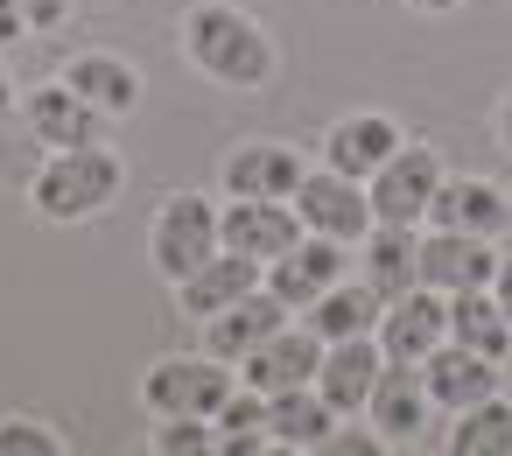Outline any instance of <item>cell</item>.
Segmentation results:
<instances>
[{
  "label": "cell",
  "instance_id": "obj_1",
  "mask_svg": "<svg viewBox=\"0 0 512 456\" xmlns=\"http://www.w3.org/2000/svg\"><path fill=\"white\" fill-rule=\"evenodd\" d=\"M183 57L232 92H260L274 78V43L246 8H225V0H204V8L183 15Z\"/></svg>",
  "mask_w": 512,
  "mask_h": 456
},
{
  "label": "cell",
  "instance_id": "obj_2",
  "mask_svg": "<svg viewBox=\"0 0 512 456\" xmlns=\"http://www.w3.org/2000/svg\"><path fill=\"white\" fill-rule=\"evenodd\" d=\"M29 197H36V211H43L50 225L99 218V211L120 197V155H106L99 141H85V148H57V155L36 169Z\"/></svg>",
  "mask_w": 512,
  "mask_h": 456
},
{
  "label": "cell",
  "instance_id": "obj_3",
  "mask_svg": "<svg viewBox=\"0 0 512 456\" xmlns=\"http://www.w3.org/2000/svg\"><path fill=\"white\" fill-rule=\"evenodd\" d=\"M211 253H225L211 197H197V190H176V197H162V211H155V232H148V260H155L169 281H190V274H197Z\"/></svg>",
  "mask_w": 512,
  "mask_h": 456
},
{
  "label": "cell",
  "instance_id": "obj_4",
  "mask_svg": "<svg viewBox=\"0 0 512 456\" xmlns=\"http://www.w3.org/2000/svg\"><path fill=\"white\" fill-rule=\"evenodd\" d=\"M232 372H225V358H162V365H148V379H141V400H148V414L162 421V414H218L225 400H232Z\"/></svg>",
  "mask_w": 512,
  "mask_h": 456
},
{
  "label": "cell",
  "instance_id": "obj_5",
  "mask_svg": "<svg viewBox=\"0 0 512 456\" xmlns=\"http://www.w3.org/2000/svg\"><path fill=\"white\" fill-rule=\"evenodd\" d=\"M288 204L302 211V232H323V239H344V246H358V239L379 225V218H372L365 183H358V176H337L330 162H323L316 176H302Z\"/></svg>",
  "mask_w": 512,
  "mask_h": 456
},
{
  "label": "cell",
  "instance_id": "obj_6",
  "mask_svg": "<svg viewBox=\"0 0 512 456\" xmlns=\"http://www.w3.org/2000/svg\"><path fill=\"white\" fill-rule=\"evenodd\" d=\"M435 190H442V162H435V148H421V141H407V148L365 183L379 225H421L428 204H435Z\"/></svg>",
  "mask_w": 512,
  "mask_h": 456
},
{
  "label": "cell",
  "instance_id": "obj_7",
  "mask_svg": "<svg viewBox=\"0 0 512 456\" xmlns=\"http://www.w3.org/2000/svg\"><path fill=\"white\" fill-rule=\"evenodd\" d=\"M218 239H225V253H246L260 267H274L302 239V211L288 197H232L218 211Z\"/></svg>",
  "mask_w": 512,
  "mask_h": 456
},
{
  "label": "cell",
  "instance_id": "obj_8",
  "mask_svg": "<svg viewBox=\"0 0 512 456\" xmlns=\"http://www.w3.org/2000/svg\"><path fill=\"white\" fill-rule=\"evenodd\" d=\"M435 344H449V295L421 281V288H407V295L386 302V316H379V351H386L393 365H421Z\"/></svg>",
  "mask_w": 512,
  "mask_h": 456
},
{
  "label": "cell",
  "instance_id": "obj_9",
  "mask_svg": "<svg viewBox=\"0 0 512 456\" xmlns=\"http://www.w3.org/2000/svg\"><path fill=\"white\" fill-rule=\"evenodd\" d=\"M344 274H351V246H344V239H323V232H302V239L267 267V288H274L288 309H309V302L330 295Z\"/></svg>",
  "mask_w": 512,
  "mask_h": 456
},
{
  "label": "cell",
  "instance_id": "obj_10",
  "mask_svg": "<svg viewBox=\"0 0 512 456\" xmlns=\"http://www.w3.org/2000/svg\"><path fill=\"white\" fill-rule=\"evenodd\" d=\"M428 414H435V400H428L421 365H393V358H386V372H379V386H372V400H365L372 435H379L386 449H400V442H414V435L428 428Z\"/></svg>",
  "mask_w": 512,
  "mask_h": 456
},
{
  "label": "cell",
  "instance_id": "obj_11",
  "mask_svg": "<svg viewBox=\"0 0 512 456\" xmlns=\"http://www.w3.org/2000/svg\"><path fill=\"white\" fill-rule=\"evenodd\" d=\"M428 225L442 232H470V239H505L512 232V197L484 176H442L435 204H428Z\"/></svg>",
  "mask_w": 512,
  "mask_h": 456
},
{
  "label": "cell",
  "instance_id": "obj_12",
  "mask_svg": "<svg viewBox=\"0 0 512 456\" xmlns=\"http://www.w3.org/2000/svg\"><path fill=\"white\" fill-rule=\"evenodd\" d=\"M421 281L442 288V295H463V288H491L498 281V239H470V232H428L421 239Z\"/></svg>",
  "mask_w": 512,
  "mask_h": 456
},
{
  "label": "cell",
  "instance_id": "obj_13",
  "mask_svg": "<svg viewBox=\"0 0 512 456\" xmlns=\"http://www.w3.org/2000/svg\"><path fill=\"white\" fill-rule=\"evenodd\" d=\"M288 323H295V309H288L274 288H253V295H239L225 316L204 323V351L225 358V365H239L246 351H260V344H267L274 330H288Z\"/></svg>",
  "mask_w": 512,
  "mask_h": 456
},
{
  "label": "cell",
  "instance_id": "obj_14",
  "mask_svg": "<svg viewBox=\"0 0 512 456\" xmlns=\"http://www.w3.org/2000/svg\"><path fill=\"white\" fill-rule=\"evenodd\" d=\"M316 365H323V337L309 323H288L260 351L239 358V379L260 386V393H288V386H316Z\"/></svg>",
  "mask_w": 512,
  "mask_h": 456
},
{
  "label": "cell",
  "instance_id": "obj_15",
  "mask_svg": "<svg viewBox=\"0 0 512 456\" xmlns=\"http://www.w3.org/2000/svg\"><path fill=\"white\" fill-rule=\"evenodd\" d=\"M421 379H428V400L442 414H463V407H477V400L498 393V358H484V351H470V344L449 337V344H435L421 358Z\"/></svg>",
  "mask_w": 512,
  "mask_h": 456
},
{
  "label": "cell",
  "instance_id": "obj_16",
  "mask_svg": "<svg viewBox=\"0 0 512 456\" xmlns=\"http://www.w3.org/2000/svg\"><path fill=\"white\" fill-rule=\"evenodd\" d=\"M22 120H29V134L43 141V148H85V141H99V127H106V113L78 92V85H36L29 99H22Z\"/></svg>",
  "mask_w": 512,
  "mask_h": 456
},
{
  "label": "cell",
  "instance_id": "obj_17",
  "mask_svg": "<svg viewBox=\"0 0 512 456\" xmlns=\"http://www.w3.org/2000/svg\"><path fill=\"white\" fill-rule=\"evenodd\" d=\"M407 148V134L386 120V113H351V120H337L330 127V141H323V162L337 169V176H358V183H372L393 155Z\"/></svg>",
  "mask_w": 512,
  "mask_h": 456
},
{
  "label": "cell",
  "instance_id": "obj_18",
  "mask_svg": "<svg viewBox=\"0 0 512 456\" xmlns=\"http://www.w3.org/2000/svg\"><path fill=\"white\" fill-rule=\"evenodd\" d=\"M302 176H309V169H302V155H295L288 141H246V148H232L225 169H218L225 197H295Z\"/></svg>",
  "mask_w": 512,
  "mask_h": 456
},
{
  "label": "cell",
  "instance_id": "obj_19",
  "mask_svg": "<svg viewBox=\"0 0 512 456\" xmlns=\"http://www.w3.org/2000/svg\"><path fill=\"white\" fill-rule=\"evenodd\" d=\"M358 281H365L379 302L421 288V239H414V225H372V232L358 239Z\"/></svg>",
  "mask_w": 512,
  "mask_h": 456
},
{
  "label": "cell",
  "instance_id": "obj_20",
  "mask_svg": "<svg viewBox=\"0 0 512 456\" xmlns=\"http://www.w3.org/2000/svg\"><path fill=\"white\" fill-rule=\"evenodd\" d=\"M379 372H386V351H379V337H344V344H323L316 393H323L337 414H358V407L372 400Z\"/></svg>",
  "mask_w": 512,
  "mask_h": 456
},
{
  "label": "cell",
  "instance_id": "obj_21",
  "mask_svg": "<svg viewBox=\"0 0 512 456\" xmlns=\"http://www.w3.org/2000/svg\"><path fill=\"white\" fill-rule=\"evenodd\" d=\"M260 260H246V253H211L190 281H176V302H183V316H197V323H211V316H225L239 295H253L260 288Z\"/></svg>",
  "mask_w": 512,
  "mask_h": 456
},
{
  "label": "cell",
  "instance_id": "obj_22",
  "mask_svg": "<svg viewBox=\"0 0 512 456\" xmlns=\"http://www.w3.org/2000/svg\"><path fill=\"white\" fill-rule=\"evenodd\" d=\"M379 316H386V302H379L358 274H344L330 295H316V302L302 309V323H309L323 344H344V337H379Z\"/></svg>",
  "mask_w": 512,
  "mask_h": 456
},
{
  "label": "cell",
  "instance_id": "obj_23",
  "mask_svg": "<svg viewBox=\"0 0 512 456\" xmlns=\"http://www.w3.org/2000/svg\"><path fill=\"white\" fill-rule=\"evenodd\" d=\"M330 428H337V407H330L316 386L267 393V435H274V449H323Z\"/></svg>",
  "mask_w": 512,
  "mask_h": 456
},
{
  "label": "cell",
  "instance_id": "obj_24",
  "mask_svg": "<svg viewBox=\"0 0 512 456\" xmlns=\"http://www.w3.org/2000/svg\"><path fill=\"white\" fill-rule=\"evenodd\" d=\"M449 337L456 344H470V351H484V358H512V316L498 309V295L491 288H463V295H449Z\"/></svg>",
  "mask_w": 512,
  "mask_h": 456
},
{
  "label": "cell",
  "instance_id": "obj_25",
  "mask_svg": "<svg viewBox=\"0 0 512 456\" xmlns=\"http://www.w3.org/2000/svg\"><path fill=\"white\" fill-rule=\"evenodd\" d=\"M64 85H78L106 120H127V113L141 106V71H134L127 57H71Z\"/></svg>",
  "mask_w": 512,
  "mask_h": 456
},
{
  "label": "cell",
  "instance_id": "obj_26",
  "mask_svg": "<svg viewBox=\"0 0 512 456\" xmlns=\"http://www.w3.org/2000/svg\"><path fill=\"white\" fill-rule=\"evenodd\" d=\"M211 421H218V449H225V456H260V449H274V435H267V393H260V386H232V400H225Z\"/></svg>",
  "mask_w": 512,
  "mask_h": 456
},
{
  "label": "cell",
  "instance_id": "obj_27",
  "mask_svg": "<svg viewBox=\"0 0 512 456\" xmlns=\"http://www.w3.org/2000/svg\"><path fill=\"white\" fill-rule=\"evenodd\" d=\"M449 456H512V400H477L449 428Z\"/></svg>",
  "mask_w": 512,
  "mask_h": 456
},
{
  "label": "cell",
  "instance_id": "obj_28",
  "mask_svg": "<svg viewBox=\"0 0 512 456\" xmlns=\"http://www.w3.org/2000/svg\"><path fill=\"white\" fill-rule=\"evenodd\" d=\"M155 449L162 456H204V449H218V421L211 414H162Z\"/></svg>",
  "mask_w": 512,
  "mask_h": 456
},
{
  "label": "cell",
  "instance_id": "obj_29",
  "mask_svg": "<svg viewBox=\"0 0 512 456\" xmlns=\"http://www.w3.org/2000/svg\"><path fill=\"white\" fill-rule=\"evenodd\" d=\"M0 456H64V442L43 421H0Z\"/></svg>",
  "mask_w": 512,
  "mask_h": 456
},
{
  "label": "cell",
  "instance_id": "obj_30",
  "mask_svg": "<svg viewBox=\"0 0 512 456\" xmlns=\"http://www.w3.org/2000/svg\"><path fill=\"white\" fill-rule=\"evenodd\" d=\"M64 15H71V0H22V22H29L36 36H50V29H64Z\"/></svg>",
  "mask_w": 512,
  "mask_h": 456
},
{
  "label": "cell",
  "instance_id": "obj_31",
  "mask_svg": "<svg viewBox=\"0 0 512 456\" xmlns=\"http://www.w3.org/2000/svg\"><path fill=\"white\" fill-rule=\"evenodd\" d=\"M22 0H0V50H8V43H22Z\"/></svg>",
  "mask_w": 512,
  "mask_h": 456
},
{
  "label": "cell",
  "instance_id": "obj_32",
  "mask_svg": "<svg viewBox=\"0 0 512 456\" xmlns=\"http://www.w3.org/2000/svg\"><path fill=\"white\" fill-rule=\"evenodd\" d=\"M491 295H498V309L512 316V260H498V281H491Z\"/></svg>",
  "mask_w": 512,
  "mask_h": 456
},
{
  "label": "cell",
  "instance_id": "obj_33",
  "mask_svg": "<svg viewBox=\"0 0 512 456\" xmlns=\"http://www.w3.org/2000/svg\"><path fill=\"white\" fill-rule=\"evenodd\" d=\"M407 8H414V15H456L463 0H407Z\"/></svg>",
  "mask_w": 512,
  "mask_h": 456
},
{
  "label": "cell",
  "instance_id": "obj_34",
  "mask_svg": "<svg viewBox=\"0 0 512 456\" xmlns=\"http://www.w3.org/2000/svg\"><path fill=\"white\" fill-rule=\"evenodd\" d=\"M498 141L512 148V92H505V106H498Z\"/></svg>",
  "mask_w": 512,
  "mask_h": 456
},
{
  "label": "cell",
  "instance_id": "obj_35",
  "mask_svg": "<svg viewBox=\"0 0 512 456\" xmlns=\"http://www.w3.org/2000/svg\"><path fill=\"white\" fill-rule=\"evenodd\" d=\"M8 99H15V85H8V71H0V113H8Z\"/></svg>",
  "mask_w": 512,
  "mask_h": 456
}]
</instances>
